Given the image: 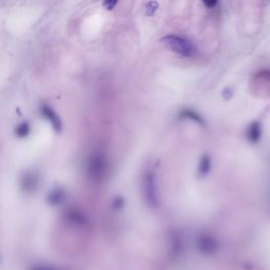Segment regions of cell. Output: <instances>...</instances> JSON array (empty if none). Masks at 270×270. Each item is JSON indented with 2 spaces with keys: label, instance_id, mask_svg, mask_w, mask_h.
I'll return each instance as SVG.
<instances>
[{
  "label": "cell",
  "instance_id": "1",
  "mask_svg": "<svg viewBox=\"0 0 270 270\" xmlns=\"http://www.w3.org/2000/svg\"><path fill=\"white\" fill-rule=\"evenodd\" d=\"M161 41L168 50L184 57H192L196 53V49L191 41L177 35H167Z\"/></svg>",
  "mask_w": 270,
  "mask_h": 270
},
{
  "label": "cell",
  "instance_id": "11",
  "mask_svg": "<svg viewBox=\"0 0 270 270\" xmlns=\"http://www.w3.org/2000/svg\"><path fill=\"white\" fill-rule=\"evenodd\" d=\"M219 0H202V2L204 3V5L208 9H213L218 5Z\"/></svg>",
  "mask_w": 270,
  "mask_h": 270
},
{
  "label": "cell",
  "instance_id": "8",
  "mask_svg": "<svg viewBox=\"0 0 270 270\" xmlns=\"http://www.w3.org/2000/svg\"><path fill=\"white\" fill-rule=\"evenodd\" d=\"M159 4L155 0H151V1L147 2L145 5V14L149 17H153L158 10Z\"/></svg>",
  "mask_w": 270,
  "mask_h": 270
},
{
  "label": "cell",
  "instance_id": "3",
  "mask_svg": "<svg viewBox=\"0 0 270 270\" xmlns=\"http://www.w3.org/2000/svg\"><path fill=\"white\" fill-rule=\"evenodd\" d=\"M39 182V173L36 172L35 170L24 171L19 179L20 190L26 194H33L38 189Z\"/></svg>",
  "mask_w": 270,
  "mask_h": 270
},
{
  "label": "cell",
  "instance_id": "9",
  "mask_svg": "<svg viewBox=\"0 0 270 270\" xmlns=\"http://www.w3.org/2000/svg\"><path fill=\"white\" fill-rule=\"evenodd\" d=\"M118 1L119 0H103L102 5L107 11H112L115 8V5L118 3Z\"/></svg>",
  "mask_w": 270,
  "mask_h": 270
},
{
  "label": "cell",
  "instance_id": "10",
  "mask_svg": "<svg viewBox=\"0 0 270 270\" xmlns=\"http://www.w3.org/2000/svg\"><path fill=\"white\" fill-rule=\"evenodd\" d=\"M30 270H57V269L50 266V265H44V264H40V265L32 266Z\"/></svg>",
  "mask_w": 270,
  "mask_h": 270
},
{
  "label": "cell",
  "instance_id": "2",
  "mask_svg": "<svg viewBox=\"0 0 270 270\" xmlns=\"http://www.w3.org/2000/svg\"><path fill=\"white\" fill-rule=\"evenodd\" d=\"M106 161L101 154H93L87 164V173L92 181H100L105 174Z\"/></svg>",
  "mask_w": 270,
  "mask_h": 270
},
{
  "label": "cell",
  "instance_id": "7",
  "mask_svg": "<svg viewBox=\"0 0 270 270\" xmlns=\"http://www.w3.org/2000/svg\"><path fill=\"white\" fill-rule=\"evenodd\" d=\"M31 134V125L28 121H22L15 128V136L19 139H26Z\"/></svg>",
  "mask_w": 270,
  "mask_h": 270
},
{
  "label": "cell",
  "instance_id": "5",
  "mask_svg": "<svg viewBox=\"0 0 270 270\" xmlns=\"http://www.w3.org/2000/svg\"><path fill=\"white\" fill-rule=\"evenodd\" d=\"M40 113L41 115L44 116L45 119L47 121H49L53 128V130L56 133H60L61 130H63V121H61L59 115L54 111V109L52 107H50L49 105H41L40 107Z\"/></svg>",
  "mask_w": 270,
  "mask_h": 270
},
{
  "label": "cell",
  "instance_id": "4",
  "mask_svg": "<svg viewBox=\"0 0 270 270\" xmlns=\"http://www.w3.org/2000/svg\"><path fill=\"white\" fill-rule=\"evenodd\" d=\"M64 220L67 225L74 228H85L89 225L87 216L77 208H68L64 213Z\"/></svg>",
  "mask_w": 270,
  "mask_h": 270
},
{
  "label": "cell",
  "instance_id": "6",
  "mask_svg": "<svg viewBox=\"0 0 270 270\" xmlns=\"http://www.w3.org/2000/svg\"><path fill=\"white\" fill-rule=\"evenodd\" d=\"M67 199V192L64 188L55 187L48 192L47 202L49 206L57 207L60 206Z\"/></svg>",
  "mask_w": 270,
  "mask_h": 270
}]
</instances>
